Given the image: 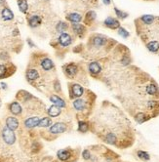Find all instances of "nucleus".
<instances>
[{
    "label": "nucleus",
    "mask_w": 159,
    "mask_h": 162,
    "mask_svg": "<svg viewBox=\"0 0 159 162\" xmlns=\"http://www.w3.org/2000/svg\"><path fill=\"white\" fill-rule=\"evenodd\" d=\"M137 32L144 41L147 49L159 55V17L144 15L136 20Z\"/></svg>",
    "instance_id": "1"
},
{
    "label": "nucleus",
    "mask_w": 159,
    "mask_h": 162,
    "mask_svg": "<svg viewBox=\"0 0 159 162\" xmlns=\"http://www.w3.org/2000/svg\"><path fill=\"white\" fill-rule=\"evenodd\" d=\"M109 39L106 36L96 33V34H93L90 37V39H89V45H90V47H92L93 50L94 49L99 50V49H102L104 46H106L109 43Z\"/></svg>",
    "instance_id": "2"
},
{
    "label": "nucleus",
    "mask_w": 159,
    "mask_h": 162,
    "mask_svg": "<svg viewBox=\"0 0 159 162\" xmlns=\"http://www.w3.org/2000/svg\"><path fill=\"white\" fill-rule=\"evenodd\" d=\"M88 70L92 77L99 79L100 75L102 74V70H103V65L101 63V62L94 61L88 65Z\"/></svg>",
    "instance_id": "3"
},
{
    "label": "nucleus",
    "mask_w": 159,
    "mask_h": 162,
    "mask_svg": "<svg viewBox=\"0 0 159 162\" xmlns=\"http://www.w3.org/2000/svg\"><path fill=\"white\" fill-rule=\"evenodd\" d=\"M84 93H85L84 87L81 86L80 84L69 83V95H71V99H73V98L82 97Z\"/></svg>",
    "instance_id": "4"
},
{
    "label": "nucleus",
    "mask_w": 159,
    "mask_h": 162,
    "mask_svg": "<svg viewBox=\"0 0 159 162\" xmlns=\"http://www.w3.org/2000/svg\"><path fill=\"white\" fill-rule=\"evenodd\" d=\"M64 73L66 74L67 77L74 78L79 73V68H78L76 63H68V65L64 66Z\"/></svg>",
    "instance_id": "5"
},
{
    "label": "nucleus",
    "mask_w": 159,
    "mask_h": 162,
    "mask_svg": "<svg viewBox=\"0 0 159 162\" xmlns=\"http://www.w3.org/2000/svg\"><path fill=\"white\" fill-rule=\"evenodd\" d=\"M2 136H3V140L6 144L13 145L15 143L16 137H15L14 132H13V130L8 128V127L3 129V131H2Z\"/></svg>",
    "instance_id": "6"
},
{
    "label": "nucleus",
    "mask_w": 159,
    "mask_h": 162,
    "mask_svg": "<svg viewBox=\"0 0 159 162\" xmlns=\"http://www.w3.org/2000/svg\"><path fill=\"white\" fill-rule=\"evenodd\" d=\"M104 26H106L107 28L110 30H118L120 28V23L119 21L112 17H107L104 22Z\"/></svg>",
    "instance_id": "7"
},
{
    "label": "nucleus",
    "mask_w": 159,
    "mask_h": 162,
    "mask_svg": "<svg viewBox=\"0 0 159 162\" xmlns=\"http://www.w3.org/2000/svg\"><path fill=\"white\" fill-rule=\"evenodd\" d=\"M71 28L73 30V32L76 34L77 36L79 37H84L86 32H87V28H86L85 26L80 25V23H72Z\"/></svg>",
    "instance_id": "8"
},
{
    "label": "nucleus",
    "mask_w": 159,
    "mask_h": 162,
    "mask_svg": "<svg viewBox=\"0 0 159 162\" xmlns=\"http://www.w3.org/2000/svg\"><path fill=\"white\" fill-rule=\"evenodd\" d=\"M133 116H134V119L138 122L139 124H142L145 121L149 120L150 118H152L151 115H149V113L144 112V111H138V112L135 113Z\"/></svg>",
    "instance_id": "9"
},
{
    "label": "nucleus",
    "mask_w": 159,
    "mask_h": 162,
    "mask_svg": "<svg viewBox=\"0 0 159 162\" xmlns=\"http://www.w3.org/2000/svg\"><path fill=\"white\" fill-rule=\"evenodd\" d=\"M72 43V38L71 34L63 32L61 33V35L59 36V44L62 45L63 47H67Z\"/></svg>",
    "instance_id": "10"
},
{
    "label": "nucleus",
    "mask_w": 159,
    "mask_h": 162,
    "mask_svg": "<svg viewBox=\"0 0 159 162\" xmlns=\"http://www.w3.org/2000/svg\"><path fill=\"white\" fill-rule=\"evenodd\" d=\"M89 105V102L86 99H77L73 102V107L77 110H84Z\"/></svg>",
    "instance_id": "11"
},
{
    "label": "nucleus",
    "mask_w": 159,
    "mask_h": 162,
    "mask_svg": "<svg viewBox=\"0 0 159 162\" xmlns=\"http://www.w3.org/2000/svg\"><path fill=\"white\" fill-rule=\"evenodd\" d=\"M66 130V125L64 123H56L50 128V132L53 134H59V133H63Z\"/></svg>",
    "instance_id": "12"
},
{
    "label": "nucleus",
    "mask_w": 159,
    "mask_h": 162,
    "mask_svg": "<svg viewBox=\"0 0 159 162\" xmlns=\"http://www.w3.org/2000/svg\"><path fill=\"white\" fill-rule=\"evenodd\" d=\"M96 18H97V15H96L95 12L94 11H88L85 15L84 23L85 25H87V26H91L93 23L94 21L96 20Z\"/></svg>",
    "instance_id": "13"
},
{
    "label": "nucleus",
    "mask_w": 159,
    "mask_h": 162,
    "mask_svg": "<svg viewBox=\"0 0 159 162\" xmlns=\"http://www.w3.org/2000/svg\"><path fill=\"white\" fill-rule=\"evenodd\" d=\"M66 19L72 23H79L83 20L82 16L78 14V13H71V14L66 16Z\"/></svg>",
    "instance_id": "14"
},
{
    "label": "nucleus",
    "mask_w": 159,
    "mask_h": 162,
    "mask_svg": "<svg viewBox=\"0 0 159 162\" xmlns=\"http://www.w3.org/2000/svg\"><path fill=\"white\" fill-rule=\"evenodd\" d=\"M39 122L40 120L38 117H31V118L26 119L25 121V125L26 128H33V127H35V126H38Z\"/></svg>",
    "instance_id": "15"
},
{
    "label": "nucleus",
    "mask_w": 159,
    "mask_h": 162,
    "mask_svg": "<svg viewBox=\"0 0 159 162\" xmlns=\"http://www.w3.org/2000/svg\"><path fill=\"white\" fill-rule=\"evenodd\" d=\"M6 125L9 129L14 131V130L18 128L19 121L15 117H9V118H7V120H6Z\"/></svg>",
    "instance_id": "16"
},
{
    "label": "nucleus",
    "mask_w": 159,
    "mask_h": 162,
    "mask_svg": "<svg viewBox=\"0 0 159 162\" xmlns=\"http://www.w3.org/2000/svg\"><path fill=\"white\" fill-rule=\"evenodd\" d=\"M58 158L62 161H66L71 158V151L66 150H61L58 151Z\"/></svg>",
    "instance_id": "17"
},
{
    "label": "nucleus",
    "mask_w": 159,
    "mask_h": 162,
    "mask_svg": "<svg viewBox=\"0 0 159 162\" xmlns=\"http://www.w3.org/2000/svg\"><path fill=\"white\" fill-rule=\"evenodd\" d=\"M41 18L38 17V16H32V17L28 20V23L31 28H36V26H39L41 25Z\"/></svg>",
    "instance_id": "18"
},
{
    "label": "nucleus",
    "mask_w": 159,
    "mask_h": 162,
    "mask_svg": "<svg viewBox=\"0 0 159 162\" xmlns=\"http://www.w3.org/2000/svg\"><path fill=\"white\" fill-rule=\"evenodd\" d=\"M41 66H42L43 70H52V68H54V63L50 59H48V58H45V59L42 60Z\"/></svg>",
    "instance_id": "19"
},
{
    "label": "nucleus",
    "mask_w": 159,
    "mask_h": 162,
    "mask_svg": "<svg viewBox=\"0 0 159 162\" xmlns=\"http://www.w3.org/2000/svg\"><path fill=\"white\" fill-rule=\"evenodd\" d=\"M50 101L52 103H55V105H58V107H60V108H64V107H66V103H64V101L62 100L60 97L56 96V95L51 96L50 97Z\"/></svg>",
    "instance_id": "20"
},
{
    "label": "nucleus",
    "mask_w": 159,
    "mask_h": 162,
    "mask_svg": "<svg viewBox=\"0 0 159 162\" xmlns=\"http://www.w3.org/2000/svg\"><path fill=\"white\" fill-rule=\"evenodd\" d=\"M1 16L5 21H11L14 19V14H13V13L11 12V10L8 9V8H4V9L2 10Z\"/></svg>",
    "instance_id": "21"
},
{
    "label": "nucleus",
    "mask_w": 159,
    "mask_h": 162,
    "mask_svg": "<svg viewBox=\"0 0 159 162\" xmlns=\"http://www.w3.org/2000/svg\"><path fill=\"white\" fill-rule=\"evenodd\" d=\"M10 110L13 114H16V115H17V114H20L21 112V108L20 103L17 102L12 103L10 105Z\"/></svg>",
    "instance_id": "22"
},
{
    "label": "nucleus",
    "mask_w": 159,
    "mask_h": 162,
    "mask_svg": "<svg viewBox=\"0 0 159 162\" xmlns=\"http://www.w3.org/2000/svg\"><path fill=\"white\" fill-rule=\"evenodd\" d=\"M38 72H37V70H28V72H26V78H28V80L29 81H33V80H36L37 78H38Z\"/></svg>",
    "instance_id": "23"
},
{
    "label": "nucleus",
    "mask_w": 159,
    "mask_h": 162,
    "mask_svg": "<svg viewBox=\"0 0 159 162\" xmlns=\"http://www.w3.org/2000/svg\"><path fill=\"white\" fill-rule=\"evenodd\" d=\"M48 113H49L50 116H52V117H56V116H58L59 114L61 113V108L60 107H58V105H52L49 110H48Z\"/></svg>",
    "instance_id": "24"
},
{
    "label": "nucleus",
    "mask_w": 159,
    "mask_h": 162,
    "mask_svg": "<svg viewBox=\"0 0 159 162\" xmlns=\"http://www.w3.org/2000/svg\"><path fill=\"white\" fill-rule=\"evenodd\" d=\"M137 155H138L140 159H142L144 161H149L150 159V155L144 150H138L137 151Z\"/></svg>",
    "instance_id": "25"
},
{
    "label": "nucleus",
    "mask_w": 159,
    "mask_h": 162,
    "mask_svg": "<svg viewBox=\"0 0 159 162\" xmlns=\"http://www.w3.org/2000/svg\"><path fill=\"white\" fill-rule=\"evenodd\" d=\"M89 128H90V127H89L88 122L82 121V120H80L79 122H78V130H79L80 132H83V133L87 132Z\"/></svg>",
    "instance_id": "26"
},
{
    "label": "nucleus",
    "mask_w": 159,
    "mask_h": 162,
    "mask_svg": "<svg viewBox=\"0 0 159 162\" xmlns=\"http://www.w3.org/2000/svg\"><path fill=\"white\" fill-rule=\"evenodd\" d=\"M18 5H19V8H20V10L23 13H26L28 11V5L26 3V0H18Z\"/></svg>",
    "instance_id": "27"
},
{
    "label": "nucleus",
    "mask_w": 159,
    "mask_h": 162,
    "mask_svg": "<svg viewBox=\"0 0 159 162\" xmlns=\"http://www.w3.org/2000/svg\"><path fill=\"white\" fill-rule=\"evenodd\" d=\"M67 28H68V25L64 22H60V23H58V25H57V30L61 33L64 32Z\"/></svg>",
    "instance_id": "28"
},
{
    "label": "nucleus",
    "mask_w": 159,
    "mask_h": 162,
    "mask_svg": "<svg viewBox=\"0 0 159 162\" xmlns=\"http://www.w3.org/2000/svg\"><path fill=\"white\" fill-rule=\"evenodd\" d=\"M114 11H115V14H116L117 18L118 19H121V20H124V19H126L128 17V13L124 12V11H121V10H119L118 8L115 7L114 8Z\"/></svg>",
    "instance_id": "29"
},
{
    "label": "nucleus",
    "mask_w": 159,
    "mask_h": 162,
    "mask_svg": "<svg viewBox=\"0 0 159 162\" xmlns=\"http://www.w3.org/2000/svg\"><path fill=\"white\" fill-rule=\"evenodd\" d=\"M51 124V120H50V118H48V117H45V118H43L40 120L39 122V124H38V126L40 127H48Z\"/></svg>",
    "instance_id": "30"
},
{
    "label": "nucleus",
    "mask_w": 159,
    "mask_h": 162,
    "mask_svg": "<svg viewBox=\"0 0 159 162\" xmlns=\"http://www.w3.org/2000/svg\"><path fill=\"white\" fill-rule=\"evenodd\" d=\"M118 34L122 37H124V38H127V37H129V35H130V33H129L124 28H121V26L118 28Z\"/></svg>",
    "instance_id": "31"
},
{
    "label": "nucleus",
    "mask_w": 159,
    "mask_h": 162,
    "mask_svg": "<svg viewBox=\"0 0 159 162\" xmlns=\"http://www.w3.org/2000/svg\"><path fill=\"white\" fill-rule=\"evenodd\" d=\"M7 73V68L4 65H0V78L4 77Z\"/></svg>",
    "instance_id": "32"
},
{
    "label": "nucleus",
    "mask_w": 159,
    "mask_h": 162,
    "mask_svg": "<svg viewBox=\"0 0 159 162\" xmlns=\"http://www.w3.org/2000/svg\"><path fill=\"white\" fill-rule=\"evenodd\" d=\"M82 156H83V159H85V160H89V159L91 158V153H90V151H88L87 150H83Z\"/></svg>",
    "instance_id": "33"
},
{
    "label": "nucleus",
    "mask_w": 159,
    "mask_h": 162,
    "mask_svg": "<svg viewBox=\"0 0 159 162\" xmlns=\"http://www.w3.org/2000/svg\"><path fill=\"white\" fill-rule=\"evenodd\" d=\"M54 88H55L56 91H58V92L61 91V84L58 80H56L55 83H54Z\"/></svg>",
    "instance_id": "34"
},
{
    "label": "nucleus",
    "mask_w": 159,
    "mask_h": 162,
    "mask_svg": "<svg viewBox=\"0 0 159 162\" xmlns=\"http://www.w3.org/2000/svg\"><path fill=\"white\" fill-rule=\"evenodd\" d=\"M103 1H104V3L106 4V5L110 4V0H103Z\"/></svg>",
    "instance_id": "35"
},
{
    "label": "nucleus",
    "mask_w": 159,
    "mask_h": 162,
    "mask_svg": "<svg viewBox=\"0 0 159 162\" xmlns=\"http://www.w3.org/2000/svg\"><path fill=\"white\" fill-rule=\"evenodd\" d=\"M46 1H48V0H46Z\"/></svg>",
    "instance_id": "36"
}]
</instances>
